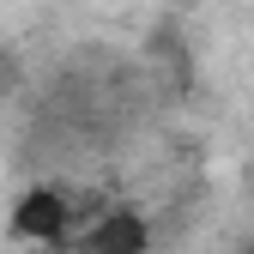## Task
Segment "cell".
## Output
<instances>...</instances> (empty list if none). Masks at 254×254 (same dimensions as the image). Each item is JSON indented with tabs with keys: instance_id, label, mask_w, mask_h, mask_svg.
<instances>
[{
	"instance_id": "cell-2",
	"label": "cell",
	"mask_w": 254,
	"mask_h": 254,
	"mask_svg": "<svg viewBox=\"0 0 254 254\" xmlns=\"http://www.w3.org/2000/svg\"><path fill=\"white\" fill-rule=\"evenodd\" d=\"M73 254H151V218L139 206H109L91 224H79Z\"/></svg>"
},
{
	"instance_id": "cell-1",
	"label": "cell",
	"mask_w": 254,
	"mask_h": 254,
	"mask_svg": "<svg viewBox=\"0 0 254 254\" xmlns=\"http://www.w3.org/2000/svg\"><path fill=\"white\" fill-rule=\"evenodd\" d=\"M79 224H85V218L73 212V194L55 188V182H30L24 194L12 200V212H6V236L30 242V248H73Z\"/></svg>"
}]
</instances>
